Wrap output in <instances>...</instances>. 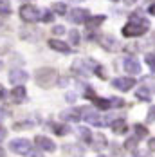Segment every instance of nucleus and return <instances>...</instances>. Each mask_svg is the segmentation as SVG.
Masks as SVG:
<instances>
[{
  "mask_svg": "<svg viewBox=\"0 0 155 157\" xmlns=\"http://www.w3.org/2000/svg\"><path fill=\"white\" fill-rule=\"evenodd\" d=\"M148 29H150V22L135 13V15L130 16V22L123 27V36H126V38H137V36H142Z\"/></svg>",
  "mask_w": 155,
  "mask_h": 157,
  "instance_id": "nucleus-1",
  "label": "nucleus"
},
{
  "mask_svg": "<svg viewBox=\"0 0 155 157\" xmlns=\"http://www.w3.org/2000/svg\"><path fill=\"white\" fill-rule=\"evenodd\" d=\"M34 79H36V85L38 87H42V89H51V87H54L58 81V72H56V69H52V67H42V69H38L36 72H34Z\"/></svg>",
  "mask_w": 155,
  "mask_h": 157,
  "instance_id": "nucleus-2",
  "label": "nucleus"
},
{
  "mask_svg": "<svg viewBox=\"0 0 155 157\" xmlns=\"http://www.w3.org/2000/svg\"><path fill=\"white\" fill-rule=\"evenodd\" d=\"M40 9L38 7H34V6H29V4H25V6H22L20 7V18L24 20V22H27V24H34V22H38L40 20Z\"/></svg>",
  "mask_w": 155,
  "mask_h": 157,
  "instance_id": "nucleus-3",
  "label": "nucleus"
},
{
  "mask_svg": "<svg viewBox=\"0 0 155 157\" xmlns=\"http://www.w3.org/2000/svg\"><path fill=\"white\" fill-rule=\"evenodd\" d=\"M81 117L85 119V123H90V125H94V126H105V119H103L96 110L89 109V107L81 109Z\"/></svg>",
  "mask_w": 155,
  "mask_h": 157,
  "instance_id": "nucleus-4",
  "label": "nucleus"
},
{
  "mask_svg": "<svg viewBox=\"0 0 155 157\" xmlns=\"http://www.w3.org/2000/svg\"><path fill=\"white\" fill-rule=\"evenodd\" d=\"M96 65L97 63L92 62V60H76L74 65H72V71L78 72V74H81V76H89L94 69H96Z\"/></svg>",
  "mask_w": 155,
  "mask_h": 157,
  "instance_id": "nucleus-5",
  "label": "nucleus"
},
{
  "mask_svg": "<svg viewBox=\"0 0 155 157\" xmlns=\"http://www.w3.org/2000/svg\"><path fill=\"white\" fill-rule=\"evenodd\" d=\"M9 150L11 152H15V154H27V152H31V143L27 141V139H15V141L9 143Z\"/></svg>",
  "mask_w": 155,
  "mask_h": 157,
  "instance_id": "nucleus-6",
  "label": "nucleus"
},
{
  "mask_svg": "<svg viewBox=\"0 0 155 157\" xmlns=\"http://www.w3.org/2000/svg\"><path fill=\"white\" fill-rule=\"evenodd\" d=\"M112 87L117 89V90L126 92V90L135 87V79L134 78H115V79H112Z\"/></svg>",
  "mask_w": 155,
  "mask_h": 157,
  "instance_id": "nucleus-7",
  "label": "nucleus"
},
{
  "mask_svg": "<svg viewBox=\"0 0 155 157\" xmlns=\"http://www.w3.org/2000/svg\"><path fill=\"white\" fill-rule=\"evenodd\" d=\"M34 144L42 150V152H54L56 150V144L52 139H49L45 136H36L34 137Z\"/></svg>",
  "mask_w": 155,
  "mask_h": 157,
  "instance_id": "nucleus-8",
  "label": "nucleus"
},
{
  "mask_svg": "<svg viewBox=\"0 0 155 157\" xmlns=\"http://www.w3.org/2000/svg\"><path fill=\"white\" fill-rule=\"evenodd\" d=\"M69 18H70V22H74V24H87V20H89V11H87V9H81V7H74V9L69 13Z\"/></svg>",
  "mask_w": 155,
  "mask_h": 157,
  "instance_id": "nucleus-9",
  "label": "nucleus"
},
{
  "mask_svg": "<svg viewBox=\"0 0 155 157\" xmlns=\"http://www.w3.org/2000/svg\"><path fill=\"white\" fill-rule=\"evenodd\" d=\"M123 69L128 74H139L141 72V63H139L137 58L128 56V58H124V62H123Z\"/></svg>",
  "mask_w": 155,
  "mask_h": 157,
  "instance_id": "nucleus-10",
  "label": "nucleus"
},
{
  "mask_svg": "<svg viewBox=\"0 0 155 157\" xmlns=\"http://www.w3.org/2000/svg\"><path fill=\"white\" fill-rule=\"evenodd\" d=\"M29 79V74L24 71V69H13L11 72H9V81L13 83V85H22L24 81H27Z\"/></svg>",
  "mask_w": 155,
  "mask_h": 157,
  "instance_id": "nucleus-11",
  "label": "nucleus"
},
{
  "mask_svg": "<svg viewBox=\"0 0 155 157\" xmlns=\"http://www.w3.org/2000/svg\"><path fill=\"white\" fill-rule=\"evenodd\" d=\"M97 42H99V45H101V47L105 49V51H108V52L115 51L117 45H119V44H117V40H115L114 36H110V34H103Z\"/></svg>",
  "mask_w": 155,
  "mask_h": 157,
  "instance_id": "nucleus-12",
  "label": "nucleus"
},
{
  "mask_svg": "<svg viewBox=\"0 0 155 157\" xmlns=\"http://www.w3.org/2000/svg\"><path fill=\"white\" fill-rule=\"evenodd\" d=\"M62 119L69 123H78L81 119V109H67L62 112Z\"/></svg>",
  "mask_w": 155,
  "mask_h": 157,
  "instance_id": "nucleus-13",
  "label": "nucleus"
},
{
  "mask_svg": "<svg viewBox=\"0 0 155 157\" xmlns=\"http://www.w3.org/2000/svg\"><path fill=\"white\" fill-rule=\"evenodd\" d=\"M49 47L52 49V51H58V52H63V54H69L70 52V47L65 44V42H62V40H49Z\"/></svg>",
  "mask_w": 155,
  "mask_h": 157,
  "instance_id": "nucleus-14",
  "label": "nucleus"
},
{
  "mask_svg": "<svg viewBox=\"0 0 155 157\" xmlns=\"http://www.w3.org/2000/svg\"><path fill=\"white\" fill-rule=\"evenodd\" d=\"M25 98H27V90H25L22 85H16L15 89H13V92H11V99H13V103H22Z\"/></svg>",
  "mask_w": 155,
  "mask_h": 157,
  "instance_id": "nucleus-15",
  "label": "nucleus"
},
{
  "mask_svg": "<svg viewBox=\"0 0 155 157\" xmlns=\"http://www.w3.org/2000/svg\"><path fill=\"white\" fill-rule=\"evenodd\" d=\"M63 150H65L69 155H72V157H83L85 155V150H83L79 144H65Z\"/></svg>",
  "mask_w": 155,
  "mask_h": 157,
  "instance_id": "nucleus-16",
  "label": "nucleus"
},
{
  "mask_svg": "<svg viewBox=\"0 0 155 157\" xmlns=\"http://www.w3.org/2000/svg\"><path fill=\"white\" fill-rule=\"evenodd\" d=\"M92 148L96 150V152H101L105 146H107V137L103 136V134H97V136H94V139H92Z\"/></svg>",
  "mask_w": 155,
  "mask_h": 157,
  "instance_id": "nucleus-17",
  "label": "nucleus"
},
{
  "mask_svg": "<svg viewBox=\"0 0 155 157\" xmlns=\"http://www.w3.org/2000/svg\"><path fill=\"white\" fill-rule=\"evenodd\" d=\"M135 98L141 99V101H152V94H150V89L146 87V85H142L141 89H137V92H135Z\"/></svg>",
  "mask_w": 155,
  "mask_h": 157,
  "instance_id": "nucleus-18",
  "label": "nucleus"
},
{
  "mask_svg": "<svg viewBox=\"0 0 155 157\" xmlns=\"http://www.w3.org/2000/svg\"><path fill=\"white\" fill-rule=\"evenodd\" d=\"M78 134L81 136V139H83L85 143H89V144L92 143L94 136H92V132H90L89 128H85V126H79V128H78Z\"/></svg>",
  "mask_w": 155,
  "mask_h": 157,
  "instance_id": "nucleus-19",
  "label": "nucleus"
},
{
  "mask_svg": "<svg viewBox=\"0 0 155 157\" xmlns=\"http://www.w3.org/2000/svg\"><path fill=\"white\" fill-rule=\"evenodd\" d=\"M92 99H94V103H96L97 109H101V110L112 109V101H108V99H101V98H96V96H94Z\"/></svg>",
  "mask_w": 155,
  "mask_h": 157,
  "instance_id": "nucleus-20",
  "label": "nucleus"
},
{
  "mask_svg": "<svg viewBox=\"0 0 155 157\" xmlns=\"http://www.w3.org/2000/svg\"><path fill=\"white\" fill-rule=\"evenodd\" d=\"M105 20H107V16H105V15L92 16V18H89V20H87V25H89V27H97V25H101Z\"/></svg>",
  "mask_w": 155,
  "mask_h": 157,
  "instance_id": "nucleus-21",
  "label": "nucleus"
},
{
  "mask_svg": "<svg viewBox=\"0 0 155 157\" xmlns=\"http://www.w3.org/2000/svg\"><path fill=\"white\" fill-rule=\"evenodd\" d=\"M137 143H139V137H137V136H135V137H130V139H126V143H124V148H126V150L135 152V150H137V148H135V146H137Z\"/></svg>",
  "mask_w": 155,
  "mask_h": 157,
  "instance_id": "nucleus-22",
  "label": "nucleus"
},
{
  "mask_svg": "<svg viewBox=\"0 0 155 157\" xmlns=\"http://www.w3.org/2000/svg\"><path fill=\"white\" fill-rule=\"evenodd\" d=\"M112 130H114L115 134H123L124 130H126V123H124L123 119H117V121L112 125Z\"/></svg>",
  "mask_w": 155,
  "mask_h": 157,
  "instance_id": "nucleus-23",
  "label": "nucleus"
},
{
  "mask_svg": "<svg viewBox=\"0 0 155 157\" xmlns=\"http://www.w3.org/2000/svg\"><path fill=\"white\" fill-rule=\"evenodd\" d=\"M144 62H146V65L150 67V71L155 72V52H148V54L144 56Z\"/></svg>",
  "mask_w": 155,
  "mask_h": 157,
  "instance_id": "nucleus-24",
  "label": "nucleus"
},
{
  "mask_svg": "<svg viewBox=\"0 0 155 157\" xmlns=\"http://www.w3.org/2000/svg\"><path fill=\"white\" fill-rule=\"evenodd\" d=\"M52 13H56V15H65V13H67V6H65L63 2H56V4L52 6Z\"/></svg>",
  "mask_w": 155,
  "mask_h": 157,
  "instance_id": "nucleus-25",
  "label": "nucleus"
},
{
  "mask_svg": "<svg viewBox=\"0 0 155 157\" xmlns=\"http://www.w3.org/2000/svg\"><path fill=\"white\" fill-rule=\"evenodd\" d=\"M34 125H36V123H31V121H20V123L13 125V128H15V130H27V128H32Z\"/></svg>",
  "mask_w": 155,
  "mask_h": 157,
  "instance_id": "nucleus-26",
  "label": "nucleus"
},
{
  "mask_svg": "<svg viewBox=\"0 0 155 157\" xmlns=\"http://www.w3.org/2000/svg\"><path fill=\"white\" fill-rule=\"evenodd\" d=\"M0 13H2V15H9V13H11L9 0H0Z\"/></svg>",
  "mask_w": 155,
  "mask_h": 157,
  "instance_id": "nucleus-27",
  "label": "nucleus"
},
{
  "mask_svg": "<svg viewBox=\"0 0 155 157\" xmlns=\"http://www.w3.org/2000/svg\"><path fill=\"white\" fill-rule=\"evenodd\" d=\"M142 85L150 87V89H152V90L155 92V79L152 78V76H144V78H142Z\"/></svg>",
  "mask_w": 155,
  "mask_h": 157,
  "instance_id": "nucleus-28",
  "label": "nucleus"
},
{
  "mask_svg": "<svg viewBox=\"0 0 155 157\" xmlns=\"http://www.w3.org/2000/svg\"><path fill=\"white\" fill-rule=\"evenodd\" d=\"M135 136L137 137H142V136H148V128L142 125H135Z\"/></svg>",
  "mask_w": 155,
  "mask_h": 157,
  "instance_id": "nucleus-29",
  "label": "nucleus"
},
{
  "mask_svg": "<svg viewBox=\"0 0 155 157\" xmlns=\"http://www.w3.org/2000/svg\"><path fill=\"white\" fill-rule=\"evenodd\" d=\"M69 130H70V128H69L67 125H54V132H56V134H60V136L67 134Z\"/></svg>",
  "mask_w": 155,
  "mask_h": 157,
  "instance_id": "nucleus-30",
  "label": "nucleus"
},
{
  "mask_svg": "<svg viewBox=\"0 0 155 157\" xmlns=\"http://www.w3.org/2000/svg\"><path fill=\"white\" fill-rule=\"evenodd\" d=\"M70 44L72 45H78L79 44V33L74 29V31H70Z\"/></svg>",
  "mask_w": 155,
  "mask_h": 157,
  "instance_id": "nucleus-31",
  "label": "nucleus"
},
{
  "mask_svg": "<svg viewBox=\"0 0 155 157\" xmlns=\"http://www.w3.org/2000/svg\"><path fill=\"white\" fill-rule=\"evenodd\" d=\"M63 33H65V27H63V25H54V27H52V34H58V36H60Z\"/></svg>",
  "mask_w": 155,
  "mask_h": 157,
  "instance_id": "nucleus-32",
  "label": "nucleus"
},
{
  "mask_svg": "<svg viewBox=\"0 0 155 157\" xmlns=\"http://www.w3.org/2000/svg\"><path fill=\"white\" fill-rule=\"evenodd\" d=\"M153 121H155V107H152L150 112H148V123H153Z\"/></svg>",
  "mask_w": 155,
  "mask_h": 157,
  "instance_id": "nucleus-33",
  "label": "nucleus"
},
{
  "mask_svg": "<svg viewBox=\"0 0 155 157\" xmlns=\"http://www.w3.org/2000/svg\"><path fill=\"white\" fill-rule=\"evenodd\" d=\"M25 157H43L42 155V152H38V150H31V152H27Z\"/></svg>",
  "mask_w": 155,
  "mask_h": 157,
  "instance_id": "nucleus-34",
  "label": "nucleus"
},
{
  "mask_svg": "<svg viewBox=\"0 0 155 157\" xmlns=\"http://www.w3.org/2000/svg\"><path fill=\"white\" fill-rule=\"evenodd\" d=\"M42 18H43V22H47V24H49V22H52V13H51V11H45Z\"/></svg>",
  "mask_w": 155,
  "mask_h": 157,
  "instance_id": "nucleus-35",
  "label": "nucleus"
},
{
  "mask_svg": "<svg viewBox=\"0 0 155 157\" xmlns=\"http://www.w3.org/2000/svg\"><path fill=\"white\" fill-rule=\"evenodd\" d=\"M134 157H152V155H150V152H144V154H142L139 150H135V152H134Z\"/></svg>",
  "mask_w": 155,
  "mask_h": 157,
  "instance_id": "nucleus-36",
  "label": "nucleus"
},
{
  "mask_svg": "<svg viewBox=\"0 0 155 157\" xmlns=\"http://www.w3.org/2000/svg\"><path fill=\"white\" fill-rule=\"evenodd\" d=\"M148 148H150V152H155V137H152L148 141Z\"/></svg>",
  "mask_w": 155,
  "mask_h": 157,
  "instance_id": "nucleus-37",
  "label": "nucleus"
},
{
  "mask_svg": "<svg viewBox=\"0 0 155 157\" xmlns=\"http://www.w3.org/2000/svg\"><path fill=\"white\" fill-rule=\"evenodd\" d=\"M6 136H7V130H6L4 126H0V141H2V139H6Z\"/></svg>",
  "mask_w": 155,
  "mask_h": 157,
  "instance_id": "nucleus-38",
  "label": "nucleus"
},
{
  "mask_svg": "<svg viewBox=\"0 0 155 157\" xmlns=\"http://www.w3.org/2000/svg\"><path fill=\"white\" fill-rule=\"evenodd\" d=\"M74 99H76V94H74V92H69V94H67V101H70V103H72Z\"/></svg>",
  "mask_w": 155,
  "mask_h": 157,
  "instance_id": "nucleus-39",
  "label": "nucleus"
},
{
  "mask_svg": "<svg viewBox=\"0 0 155 157\" xmlns=\"http://www.w3.org/2000/svg\"><path fill=\"white\" fill-rule=\"evenodd\" d=\"M6 98V89H4V85H0V99H4Z\"/></svg>",
  "mask_w": 155,
  "mask_h": 157,
  "instance_id": "nucleus-40",
  "label": "nucleus"
},
{
  "mask_svg": "<svg viewBox=\"0 0 155 157\" xmlns=\"http://www.w3.org/2000/svg\"><path fill=\"white\" fill-rule=\"evenodd\" d=\"M148 13H150V15H153V16H155V4H152V6L148 7Z\"/></svg>",
  "mask_w": 155,
  "mask_h": 157,
  "instance_id": "nucleus-41",
  "label": "nucleus"
},
{
  "mask_svg": "<svg viewBox=\"0 0 155 157\" xmlns=\"http://www.w3.org/2000/svg\"><path fill=\"white\" fill-rule=\"evenodd\" d=\"M4 117H6V110H4V109H0V121H2Z\"/></svg>",
  "mask_w": 155,
  "mask_h": 157,
  "instance_id": "nucleus-42",
  "label": "nucleus"
},
{
  "mask_svg": "<svg viewBox=\"0 0 155 157\" xmlns=\"http://www.w3.org/2000/svg\"><path fill=\"white\" fill-rule=\"evenodd\" d=\"M4 155H6V150H4V148L0 146V157H4Z\"/></svg>",
  "mask_w": 155,
  "mask_h": 157,
  "instance_id": "nucleus-43",
  "label": "nucleus"
},
{
  "mask_svg": "<svg viewBox=\"0 0 155 157\" xmlns=\"http://www.w3.org/2000/svg\"><path fill=\"white\" fill-rule=\"evenodd\" d=\"M126 4H134V2H137V0H124Z\"/></svg>",
  "mask_w": 155,
  "mask_h": 157,
  "instance_id": "nucleus-44",
  "label": "nucleus"
},
{
  "mask_svg": "<svg viewBox=\"0 0 155 157\" xmlns=\"http://www.w3.org/2000/svg\"><path fill=\"white\" fill-rule=\"evenodd\" d=\"M2 25H4V18L0 16V27H2Z\"/></svg>",
  "mask_w": 155,
  "mask_h": 157,
  "instance_id": "nucleus-45",
  "label": "nucleus"
},
{
  "mask_svg": "<svg viewBox=\"0 0 155 157\" xmlns=\"http://www.w3.org/2000/svg\"><path fill=\"white\" fill-rule=\"evenodd\" d=\"M20 2H29V0H20Z\"/></svg>",
  "mask_w": 155,
  "mask_h": 157,
  "instance_id": "nucleus-46",
  "label": "nucleus"
},
{
  "mask_svg": "<svg viewBox=\"0 0 155 157\" xmlns=\"http://www.w3.org/2000/svg\"><path fill=\"white\" fill-rule=\"evenodd\" d=\"M72 2H81V0H72Z\"/></svg>",
  "mask_w": 155,
  "mask_h": 157,
  "instance_id": "nucleus-47",
  "label": "nucleus"
},
{
  "mask_svg": "<svg viewBox=\"0 0 155 157\" xmlns=\"http://www.w3.org/2000/svg\"><path fill=\"white\" fill-rule=\"evenodd\" d=\"M0 69H2V62H0Z\"/></svg>",
  "mask_w": 155,
  "mask_h": 157,
  "instance_id": "nucleus-48",
  "label": "nucleus"
},
{
  "mask_svg": "<svg viewBox=\"0 0 155 157\" xmlns=\"http://www.w3.org/2000/svg\"><path fill=\"white\" fill-rule=\"evenodd\" d=\"M112 2H117V0H112Z\"/></svg>",
  "mask_w": 155,
  "mask_h": 157,
  "instance_id": "nucleus-49",
  "label": "nucleus"
}]
</instances>
